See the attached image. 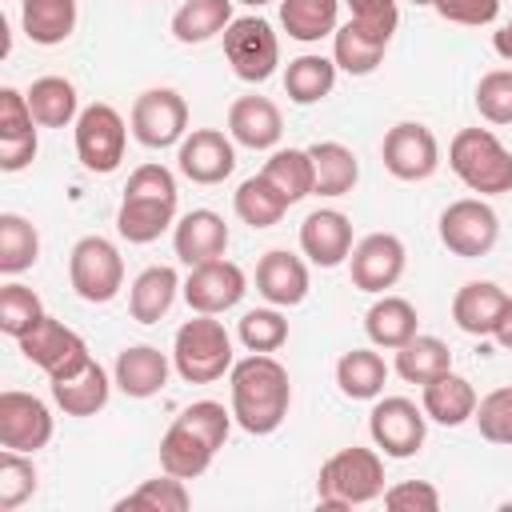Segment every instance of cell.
<instances>
[{"label":"cell","mask_w":512,"mask_h":512,"mask_svg":"<svg viewBox=\"0 0 512 512\" xmlns=\"http://www.w3.org/2000/svg\"><path fill=\"white\" fill-rule=\"evenodd\" d=\"M228 392H232L236 424L252 436L276 432L288 416V404H292L288 368L272 352H252V356L236 360L228 372Z\"/></svg>","instance_id":"cell-1"},{"label":"cell","mask_w":512,"mask_h":512,"mask_svg":"<svg viewBox=\"0 0 512 512\" xmlns=\"http://www.w3.org/2000/svg\"><path fill=\"white\" fill-rule=\"evenodd\" d=\"M232 408L216 404V400H196L188 404L168 432L160 436V468L180 476V480H196L208 472V464L216 460V452L228 440L232 428Z\"/></svg>","instance_id":"cell-2"},{"label":"cell","mask_w":512,"mask_h":512,"mask_svg":"<svg viewBox=\"0 0 512 512\" xmlns=\"http://www.w3.org/2000/svg\"><path fill=\"white\" fill-rule=\"evenodd\" d=\"M176 176L164 164H140L128 184L116 212V232L128 244H152L176 224Z\"/></svg>","instance_id":"cell-3"},{"label":"cell","mask_w":512,"mask_h":512,"mask_svg":"<svg viewBox=\"0 0 512 512\" xmlns=\"http://www.w3.org/2000/svg\"><path fill=\"white\" fill-rule=\"evenodd\" d=\"M384 496V460L376 448H340L320 464L316 500L320 508H360Z\"/></svg>","instance_id":"cell-4"},{"label":"cell","mask_w":512,"mask_h":512,"mask_svg":"<svg viewBox=\"0 0 512 512\" xmlns=\"http://www.w3.org/2000/svg\"><path fill=\"white\" fill-rule=\"evenodd\" d=\"M448 168L464 188L480 196L512 192V152L488 128H460L448 144Z\"/></svg>","instance_id":"cell-5"},{"label":"cell","mask_w":512,"mask_h":512,"mask_svg":"<svg viewBox=\"0 0 512 512\" xmlns=\"http://www.w3.org/2000/svg\"><path fill=\"white\" fill-rule=\"evenodd\" d=\"M232 336L216 316L196 312L184 320L172 336V368L188 384H212L224 372H232Z\"/></svg>","instance_id":"cell-6"},{"label":"cell","mask_w":512,"mask_h":512,"mask_svg":"<svg viewBox=\"0 0 512 512\" xmlns=\"http://www.w3.org/2000/svg\"><path fill=\"white\" fill-rule=\"evenodd\" d=\"M68 280L72 292L84 304H108L124 288V256L104 236H80L68 256Z\"/></svg>","instance_id":"cell-7"},{"label":"cell","mask_w":512,"mask_h":512,"mask_svg":"<svg viewBox=\"0 0 512 512\" xmlns=\"http://www.w3.org/2000/svg\"><path fill=\"white\" fill-rule=\"evenodd\" d=\"M72 128H76V156L88 172L108 176V172L120 168L124 148H128V124L112 104L96 100V104L80 108Z\"/></svg>","instance_id":"cell-8"},{"label":"cell","mask_w":512,"mask_h":512,"mask_svg":"<svg viewBox=\"0 0 512 512\" xmlns=\"http://www.w3.org/2000/svg\"><path fill=\"white\" fill-rule=\"evenodd\" d=\"M224 56L244 84H264L280 64V40L264 16H236L224 28Z\"/></svg>","instance_id":"cell-9"},{"label":"cell","mask_w":512,"mask_h":512,"mask_svg":"<svg viewBox=\"0 0 512 512\" xmlns=\"http://www.w3.org/2000/svg\"><path fill=\"white\" fill-rule=\"evenodd\" d=\"M424 432H428V416L424 408H416V400L408 396H376L372 412H368V436L372 444L392 456V460H408L424 448Z\"/></svg>","instance_id":"cell-10"},{"label":"cell","mask_w":512,"mask_h":512,"mask_svg":"<svg viewBox=\"0 0 512 512\" xmlns=\"http://www.w3.org/2000/svg\"><path fill=\"white\" fill-rule=\"evenodd\" d=\"M496 240H500V216L480 196L452 200L440 212V244L452 256H464V260L488 256L496 248Z\"/></svg>","instance_id":"cell-11"},{"label":"cell","mask_w":512,"mask_h":512,"mask_svg":"<svg viewBox=\"0 0 512 512\" xmlns=\"http://www.w3.org/2000/svg\"><path fill=\"white\" fill-rule=\"evenodd\" d=\"M20 352H24V360L28 364H36L48 380H60V376H72L76 368H84L88 360H92V352H88V344H84V336L80 332H72L64 320H56V316H44L32 332H24L20 340Z\"/></svg>","instance_id":"cell-12"},{"label":"cell","mask_w":512,"mask_h":512,"mask_svg":"<svg viewBox=\"0 0 512 512\" xmlns=\"http://www.w3.org/2000/svg\"><path fill=\"white\" fill-rule=\"evenodd\" d=\"M128 124L144 148H172L188 136V100L176 88H148L132 100Z\"/></svg>","instance_id":"cell-13"},{"label":"cell","mask_w":512,"mask_h":512,"mask_svg":"<svg viewBox=\"0 0 512 512\" xmlns=\"http://www.w3.org/2000/svg\"><path fill=\"white\" fill-rule=\"evenodd\" d=\"M380 156H384V168L396 176V180H428L436 168H440V144L432 136L428 124L420 120H400L384 132V144H380Z\"/></svg>","instance_id":"cell-14"},{"label":"cell","mask_w":512,"mask_h":512,"mask_svg":"<svg viewBox=\"0 0 512 512\" xmlns=\"http://www.w3.org/2000/svg\"><path fill=\"white\" fill-rule=\"evenodd\" d=\"M184 300L192 312H204V316H220L228 308H236L248 292V276L240 264L216 256V260H204L196 268H188V280H184Z\"/></svg>","instance_id":"cell-15"},{"label":"cell","mask_w":512,"mask_h":512,"mask_svg":"<svg viewBox=\"0 0 512 512\" xmlns=\"http://www.w3.org/2000/svg\"><path fill=\"white\" fill-rule=\"evenodd\" d=\"M404 264H408L404 240L392 232H368L360 244H352V256H348L352 284L360 292H372V296L388 292L404 276Z\"/></svg>","instance_id":"cell-16"},{"label":"cell","mask_w":512,"mask_h":512,"mask_svg":"<svg viewBox=\"0 0 512 512\" xmlns=\"http://www.w3.org/2000/svg\"><path fill=\"white\" fill-rule=\"evenodd\" d=\"M176 168L192 184H224L236 168V140L220 128H192L176 144Z\"/></svg>","instance_id":"cell-17"},{"label":"cell","mask_w":512,"mask_h":512,"mask_svg":"<svg viewBox=\"0 0 512 512\" xmlns=\"http://www.w3.org/2000/svg\"><path fill=\"white\" fill-rule=\"evenodd\" d=\"M52 440V412L32 392H0V448L12 452H40Z\"/></svg>","instance_id":"cell-18"},{"label":"cell","mask_w":512,"mask_h":512,"mask_svg":"<svg viewBox=\"0 0 512 512\" xmlns=\"http://www.w3.org/2000/svg\"><path fill=\"white\" fill-rule=\"evenodd\" d=\"M452 320L468 336L496 340V332L512 320V296L492 280H468L452 296Z\"/></svg>","instance_id":"cell-19"},{"label":"cell","mask_w":512,"mask_h":512,"mask_svg":"<svg viewBox=\"0 0 512 512\" xmlns=\"http://www.w3.org/2000/svg\"><path fill=\"white\" fill-rule=\"evenodd\" d=\"M300 252L316 268H336L352 256V220L340 208H316L300 224Z\"/></svg>","instance_id":"cell-20"},{"label":"cell","mask_w":512,"mask_h":512,"mask_svg":"<svg viewBox=\"0 0 512 512\" xmlns=\"http://www.w3.org/2000/svg\"><path fill=\"white\" fill-rule=\"evenodd\" d=\"M224 248H228V224H224V216L212 212V208H192V212H184V216L176 220V228H172V252H176V260L188 264V268L224 256Z\"/></svg>","instance_id":"cell-21"},{"label":"cell","mask_w":512,"mask_h":512,"mask_svg":"<svg viewBox=\"0 0 512 512\" xmlns=\"http://www.w3.org/2000/svg\"><path fill=\"white\" fill-rule=\"evenodd\" d=\"M228 136L240 148H252V152L276 148L280 136H284L280 108L268 96H240V100H232V108H228Z\"/></svg>","instance_id":"cell-22"},{"label":"cell","mask_w":512,"mask_h":512,"mask_svg":"<svg viewBox=\"0 0 512 512\" xmlns=\"http://www.w3.org/2000/svg\"><path fill=\"white\" fill-rule=\"evenodd\" d=\"M476 404H480V396H476L472 380L460 376V372H452V368L440 372V376H432L428 384H420V408H424V416L436 420V424H444V428H460L464 420H472L476 416Z\"/></svg>","instance_id":"cell-23"},{"label":"cell","mask_w":512,"mask_h":512,"mask_svg":"<svg viewBox=\"0 0 512 512\" xmlns=\"http://www.w3.org/2000/svg\"><path fill=\"white\" fill-rule=\"evenodd\" d=\"M256 292L276 308H296L308 296V264L284 248H272L256 264Z\"/></svg>","instance_id":"cell-24"},{"label":"cell","mask_w":512,"mask_h":512,"mask_svg":"<svg viewBox=\"0 0 512 512\" xmlns=\"http://www.w3.org/2000/svg\"><path fill=\"white\" fill-rule=\"evenodd\" d=\"M168 372H172V360L152 348V344H132L116 356V368H112V380L124 396L132 400H148L156 396L164 384H168Z\"/></svg>","instance_id":"cell-25"},{"label":"cell","mask_w":512,"mask_h":512,"mask_svg":"<svg viewBox=\"0 0 512 512\" xmlns=\"http://www.w3.org/2000/svg\"><path fill=\"white\" fill-rule=\"evenodd\" d=\"M312 156V196H348L360 180V160L340 140H316Z\"/></svg>","instance_id":"cell-26"},{"label":"cell","mask_w":512,"mask_h":512,"mask_svg":"<svg viewBox=\"0 0 512 512\" xmlns=\"http://www.w3.org/2000/svg\"><path fill=\"white\" fill-rule=\"evenodd\" d=\"M112 384H116V380H108V372H104L96 360H88V364L76 368L72 376L52 380V400L64 408V416H96V412L108 404Z\"/></svg>","instance_id":"cell-27"},{"label":"cell","mask_w":512,"mask_h":512,"mask_svg":"<svg viewBox=\"0 0 512 512\" xmlns=\"http://www.w3.org/2000/svg\"><path fill=\"white\" fill-rule=\"evenodd\" d=\"M384 48H388V36H380V32L356 24V20H348V24H340V28L332 32V60H336V68L348 72V76H368V72H376L380 60H384Z\"/></svg>","instance_id":"cell-28"},{"label":"cell","mask_w":512,"mask_h":512,"mask_svg":"<svg viewBox=\"0 0 512 512\" xmlns=\"http://www.w3.org/2000/svg\"><path fill=\"white\" fill-rule=\"evenodd\" d=\"M180 288H184V284H180L176 268H168V264L144 268V272L132 280V292H128V312H132V320H140V324L164 320Z\"/></svg>","instance_id":"cell-29"},{"label":"cell","mask_w":512,"mask_h":512,"mask_svg":"<svg viewBox=\"0 0 512 512\" xmlns=\"http://www.w3.org/2000/svg\"><path fill=\"white\" fill-rule=\"evenodd\" d=\"M76 0H20L24 36L40 48H56L76 32Z\"/></svg>","instance_id":"cell-30"},{"label":"cell","mask_w":512,"mask_h":512,"mask_svg":"<svg viewBox=\"0 0 512 512\" xmlns=\"http://www.w3.org/2000/svg\"><path fill=\"white\" fill-rule=\"evenodd\" d=\"M416 324H420V320H416L412 300L388 296V292H380V300L364 312V332H368V340H372L376 348H392V352L416 336Z\"/></svg>","instance_id":"cell-31"},{"label":"cell","mask_w":512,"mask_h":512,"mask_svg":"<svg viewBox=\"0 0 512 512\" xmlns=\"http://www.w3.org/2000/svg\"><path fill=\"white\" fill-rule=\"evenodd\" d=\"M24 96H28V108L40 128H68L80 116L76 84L64 76H40V80H32V88Z\"/></svg>","instance_id":"cell-32"},{"label":"cell","mask_w":512,"mask_h":512,"mask_svg":"<svg viewBox=\"0 0 512 512\" xmlns=\"http://www.w3.org/2000/svg\"><path fill=\"white\" fill-rule=\"evenodd\" d=\"M384 380H388V364L372 348H352L336 360V388L348 400H376L384 392Z\"/></svg>","instance_id":"cell-33"},{"label":"cell","mask_w":512,"mask_h":512,"mask_svg":"<svg viewBox=\"0 0 512 512\" xmlns=\"http://www.w3.org/2000/svg\"><path fill=\"white\" fill-rule=\"evenodd\" d=\"M232 20V0H184L172 16V36L180 44H204L212 36H224Z\"/></svg>","instance_id":"cell-34"},{"label":"cell","mask_w":512,"mask_h":512,"mask_svg":"<svg viewBox=\"0 0 512 512\" xmlns=\"http://www.w3.org/2000/svg\"><path fill=\"white\" fill-rule=\"evenodd\" d=\"M336 16H340V0H280V24L300 44H316L332 36L340 28Z\"/></svg>","instance_id":"cell-35"},{"label":"cell","mask_w":512,"mask_h":512,"mask_svg":"<svg viewBox=\"0 0 512 512\" xmlns=\"http://www.w3.org/2000/svg\"><path fill=\"white\" fill-rule=\"evenodd\" d=\"M332 88H336V60L312 56V52L288 60V68H284V92H288L292 104H320Z\"/></svg>","instance_id":"cell-36"},{"label":"cell","mask_w":512,"mask_h":512,"mask_svg":"<svg viewBox=\"0 0 512 512\" xmlns=\"http://www.w3.org/2000/svg\"><path fill=\"white\" fill-rule=\"evenodd\" d=\"M260 172H264V180H268L288 204L312 196V156H308V148H276V152L264 160Z\"/></svg>","instance_id":"cell-37"},{"label":"cell","mask_w":512,"mask_h":512,"mask_svg":"<svg viewBox=\"0 0 512 512\" xmlns=\"http://www.w3.org/2000/svg\"><path fill=\"white\" fill-rule=\"evenodd\" d=\"M232 208L248 228H272L288 212V200L264 180V172H256V176L240 180V188L232 192Z\"/></svg>","instance_id":"cell-38"},{"label":"cell","mask_w":512,"mask_h":512,"mask_svg":"<svg viewBox=\"0 0 512 512\" xmlns=\"http://www.w3.org/2000/svg\"><path fill=\"white\" fill-rule=\"evenodd\" d=\"M448 368H452V352L440 336H420L416 332L408 344L396 348V372L408 384H428L432 376H440Z\"/></svg>","instance_id":"cell-39"},{"label":"cell","mask_w":512,"mask_h":512,"mask_svg":"<svg viewBox=\"0 0 512 512\" xmlns=\"http://www.w3.org/2000/svg\"><path fill=\"white\" fill-rule=\"evenodd\" d=\"M36 256H40L36 228L24 216L4 212L0 216V272L4 276H20V272H28L36 264Z\"/></svg>","instance_id":"cell-40"},{"label":"cell","mask_w":512,"mask_h":512,"mask_svg":"<svg viewBox=\"0 0 512 512\" xmlns=\"http://www.w3.org/2000/svg\"><path fill=\"white\" fill-rule=\"evenodd\" d=\"M192 504L188 496V484L172 472L156 476V480H144L136 492H128L124 500H116V512H128V508H148V512H184Z\"/></svg>","instance_id":"cell-41"},{"label":"cell","mask_w":512,"mask_h":512,"mask_svg":"<svg viewBox=\"0 0 512 512\" xmlns=\"http://www.w3.org/2000/svg\"><path fill=\"white\" fill-rule=\"evenodd\" d=\"M44 316H48V312H44V304H40V296H36L32 288H24V284H16V280L0 288V332H4V336L20 340V336L32 332Z\"/></svg>","instance_id":"cell-42"},{"label":"cell","mask_w":512,"mask_h":512,"mask_svg":"<svg viewBox=\"0 0 512 512\" xmlns=\"http://www.w3.org/2000/svg\"><path fill=\"white\" fill-rule=\"evenodd\" d=\"M236 336H240V344H244L248 352H276V348H284V340H288V320L280 316L276 304H272V308H252V312L240 316Z\"/></svg>","instance_id":"cell-43"},{"label":"cell","mask_w":512,"mask_h":512,"mask_svg":"<svg viewBox=\"0 0 512 512\" xmlns=\"http://www.w3.org/2000/svg\"><path fill=\"white\" fill-rule=\"evenodd\" d=\"M36 492V464L28 460V452H0V512L20 508L28 496Z\"/></svg>","instance_id":"cell-44"},{"label":"cell","mask_w":512,"mask_h":512,"mask_svg":"<svg viewBox=\"0 0 512 512\" xmlns=\"http://www.w3.org/2000/svg\"><path fill=\"white\" fill-rule=\"evenodd\" d=\"M476 428L488 444H508L512 448V384L492 388L480 404H476Z\"/></svg>","instance_id":"cell-45"},{"label":"cell","mask_w":512,"mask_h":512,"mask_svg":"<svg viewBox=\"0 0 512 512\" xmlns=\"http://www.w3.org/2000/svg\"><path fill=\"white\" fill-rule=\"evenodd\" d=\"M476 112L488 124H512V68H492L476 84Z\"/></svg>","instance_id":"cell-46"},{"label":"cell","mask_w":512,"mask_h":512,"mask_svg":"<svg viewBox=\"0 0 512 512\" xmlns=\"http://www.w3.org/2000/svg\"><path fill=\"white\" fill-rule=\"evenodd\" d=\"M384 508H392V512H436L440 492L428 480H400V484L384 488Z\"/></svg>","instance_id":"cell-47"},{"label":"cell","mask_w":512,"mask_h":512,"mask_svg":"<svg viewBox=\"0 0 512 512\" xmlns=\"http://www.w3.org/2000/svg\"><path fill=\"white\" fill-rule=\"evenodd\" d=\"M436 16L448 24H464V28H484L500 16V0H432Z\"/></svg>","instance_id":"cell-48"},{"label":"cell","mask_w":512,"mask_h":512,"mask_svg":"<svg viewBox=\"0 0 512 512\" xmlns=\"http://www.w3.org/2000/svg\"><path fill=\"white\" fill-rule=\"evenodd\" d=\"M344 4H348L356 24H364V28H372V32L392 40V32L400 24V4L396 0H344Z\"/></svg>","instance_id":"cell-49"},{"label":"cell","mask_w":512,"mask_h":512,"mask_svg":"<svg viewBox=\"0 0 512 512\" xmlns=\"http://www.w3.org/2000/svg\"><path fill=\"white\" fill-rule=\"evenodd\" d=\"M32 124H36V116H32V108H28V96L16 92V88H0V140L36 132Z\"/></svg>","instance_id":"cell-50"},{"label":"cell","mask_w":512,"mask_h":512,"mask_svg":"<svg viewBox=\"0 0 512 512\" xmlns=\"http://www.w3.org/2000/svg\"><path fill=\"white\" fill-rule=\"evenodd\" d=\"M36 132H24V136H8L0 140V168L4 172H24L32 160H36Z\"/></svg>","instance_id":"cell-51"},{"label":"cell","mask_w":512,"mask_h":512,"mask_svg":"<svg viewBox=\"0 0 512 512\" xmlns=\"http://www.w3.org/2000/svg\"><path fill=\"white\" fill-rule=\"evenodd\" d=\"M492 48H496V56H500V60H508V64H512V20H508L500 32H492Z\"/></svg>","instance_id":"cell-52"},{"label":"cell","mask_w":512,"mask_h":512,"mask_svg":"<svg viewBox=\"0 0 512 512\" xmlns=\"http://www.w3.org/2000/svg\"><path fill=\"white\" fill-rule=\"evenodd\" d=\"M496 344H500L504 352H512V320H508V324H504V328L496 332Z\"/></svg>","instance_id":"cell-53"},{"label":"cell","mask_w":512,"mask_h":512,"mask_svg":"<svg viewBox=\"0 0 512 512\" xmlns=\"http://www.w3.org/2000/svg\"><path fill=\"white\" fill-rule=\"evenodd\" d=\"M236 4H248V8H260V4H272V0H236Z\"/></svg>","instance_id":"cell-54"},{"label":"cell","mask_w":512,"mask_h":512,"mask_svg":"<svg viewBox=\"0 0 512 512\" xmlns=\"http://www.w3.org/2000/svg\"><path fill=\"white\" fill-rule=\"evenodd\" d=\"M412 4H428V8H432V0H412Z\"/></svg>","instance_id":"cell-55"},{"label":"cell","mask_w":512,"mask_h":512,"mask_svg":"<svg viewBox=\"0 0 512 512\" xmlns=\"http://www.w3.org/2000/svg\"><path fill=\"white\" fill-rule=\"evenodd\" d=\"M508 508H512V500H508Z\"/></svg>","instance_id":"cell-56"}]
</instances>
